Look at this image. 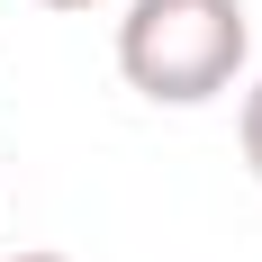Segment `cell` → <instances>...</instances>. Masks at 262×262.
I'll return each instance as SVG.
<instances>
[{
    "label": "cell",
    "instance_id": "6da1fadb",
    "mask_svg": "<svg viewBox=\"0 0 262 262\" xmlns=\"http://www.w3.org/2000/svg\"><path fill=\"white\" fill-rule=\"evenodd\" d=\"M253 63L244 0H127L118 9V73L154 108H208Z\"/></svg>",
    "mask_w": 262,
    "mask_h": 262
},
{
    "label": "cell",
    "instance_id": "7a4b0ae2",
    "mask_svg": "<svg viewBox=\"0 0 262 262\" xmlns=\"http://www.w3.org/2000/svg\"><path fill=\"white\" fill-rule=\"evenodd\" d=\"M235 136H244V163H253V181H262V81L244 91V108H235Z\"/></svg>",
    "mask_w": 262,
    "mask_h": 262
},
{
    "label": "cell",
    "instance_id": "3957f363",
    "mask_svg": "<svg viewBox=\"0 0 262 262\" xmlns=\"http://www.w3.org/2000/svg\"><path fill=\"white\" fill-rule=\"evenodd\" d=\"M9 262H73V253H9Z\"/></svg>",
    "mask_w": 262,
    "mask_h": 262
},
{
    "label": "cell",
    "instance_id": "277c9868",
    "mask_svg": "<svg viewBox=\"0 0 262 262\" xmlns=\"http://www.w3.org/2000/svg\"><path fill=\"white\" fill-rule=\"evenodd\" d=\"M46 9H100V0H46Z\"/></svg>",
    "mask_w": 262,
    "mask_h": 262
}]
</instances>
